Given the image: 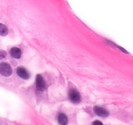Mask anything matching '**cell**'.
<instances>
[{
  "label": "cell",
  "mask_w": 133,
  "mask_h": 125,
  "mask_svg": "<svg viewBox=\"0 0 133 125\" xmlns=\"http://www.w3.org/2000/svg\"><path fill=\"white\" fill-rule=\"evenodd\" d=\"M58 121L59 124L63 125H65L67 124L68 122V119H67V117L65 115V114H63V113H61V114L59 115L58 117Z\"/></svg>",
  "instance_id": "obj_7"
},
{
  "label": "cell",
  "mask_w": 133,
  "mask_h": 125,
  "mask_svg": "<svg viewBox=\"0 0 133 125\" xmlns=\"http://www.w3.org/2000/svg\"><path fill=\"white\" fill-rule=\"evenodd\" d=\"M93 124H102V122H98V121H95L94 122H93Z\"/></svg>",
  "instance_id": "obj_10"
},
{
  "label": "cell",
  "mask_w": 133,
  "mask_h": 125,
  "mask_svg": "<svg viewBox=\"0 0 133 125\" xmlns=\"http://www.w3.org/2000/svg\"><path fill=\"white\" fill-rule=\"evenodd\" d=\"M10 53H11V56L15 59H19L21 57V50L18 48H12L10 51Z\"/></svg>",
  "instance_id": "obj_6"
},
{
  "label": "cell",
  "mask_w": 133,
  "mask_h": 125,
  "mask_svg": "<svg viewBox=\"0 0 133 125\" xmlns=\"http://www.w3.org/2000/svg\"><path fill=\"white\" fill-rule=\"evenodd\" d=\"M36 87L37 90L43 91L46 88V82L41 75H37L36 78Z\"/></svg>",
  "instance_id": "obj_2"
},
{
  "label": "cell",
  "mask_w": 133,
  "mask_h": 125,
  "mask_svg": "<svg viewBox=\"0 0 133 125\" xmlns=\"http://www.w3.org/2000/svg\"><path fill=\"white\" fill-rule=\"evenodd\" d=\"M7 34H8V28L4 24H0V35L6 36Z\"/></svg>",
  "instance_id": "obj_8"
},
{
  "label": "cell",
  "mask_w": 133,
  "mask_h": 125,
  "mask_svg": "<svg viewBox=\"0 0 133 125\" xmlns=\"http://www.w3.org/2000/svg\"><path fill=\"white\" fill-rule=\"evenodd\" d=\"M12 68L11 66L6 63H0V74L3 76L9 77L12 74Z\"/></svg>",
  "instance_id": "obj_1"
},
{
  "label": "cell",
  "mask_w": 133,
  "mask_h": 125,
  "mask_svg": "<svg viewBox=\"0 0 133 125\" xmlns=\"http://www.w3.org/2000/svg\"><path fill=\"white\" fill-rule=\"evenodd\" d=\"M16 73H17L18 76L20 77L21 78L24 79V80H28L29 77V73L26 69L24 68V67H18L16 70Z\"/></svg>",
  "instance_id": "obj_3"
},
{
  "label": "cell",
  "mask_w": 133,
  "mask_h": 125,
  "mask_svg": "<svg viewBox=\"0 0 133 125\" xmlns=\"http://www.w3.org/2000/svg\"><path fill=\"white\" fill-rule=\"evenodd\" d=\"M70 99L74 103H78L80 100V94L76 90H72L69 94Z\"/></svg>",
  "instance_id": "obj_5"
},
{
  "label": "cell",
  "mask_w": 133,
  "mask_h": 125,
  "mask_svg": "<svg viewBox=\"0 0 133 125\" xmlns=\"http://www.w3.org/2000/svg\"><path fill=\"white\" fill-rule=\"evenodd\" d=\"M94 112H95L97 115L100 116V117H107L109 115L108 111L101 107L95 106L94 108Z\"/></svg>",
  "instance_id": "obj_4"
},
{
  "label": "cell",
  "mask_w": 133,
  "mask_h": 125,
  "mask_svg": "<svg viewBox=\"0 0 133 125\" xmlns=\"http://www.w3.org/2000/svg\"><path fill=\"white\" fill-rule=\"evenodd\" d=\"M6 56V53L5 51L0 50V60L2 59L5 58Z\"/></svg>",
  "instance_id": "obj_9"
}]
</instances>
